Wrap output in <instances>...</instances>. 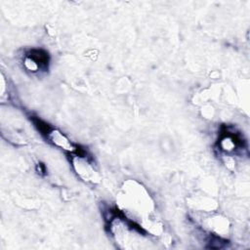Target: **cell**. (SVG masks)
Listing matches in <instances>:
<instances>
[{
  "label": "cell",
  "instance_id": "6da1fadb",
  "mask_svg": "<svg viewBox=\"0 0 250 250\" xmlns=\"http://www.w3.org/2000/svg\"><path fill=\"white\" fill-rule=\"evenodd\" d=\"M49 139L58 146L65 149V150H69V151H73L75 148L73 146V145L70 143V141L60 131L58 130H52L49 132L48 134Z\"/></svg>",
  "mask_w": 250,
  "mask_h": 250
}]
</instances>
